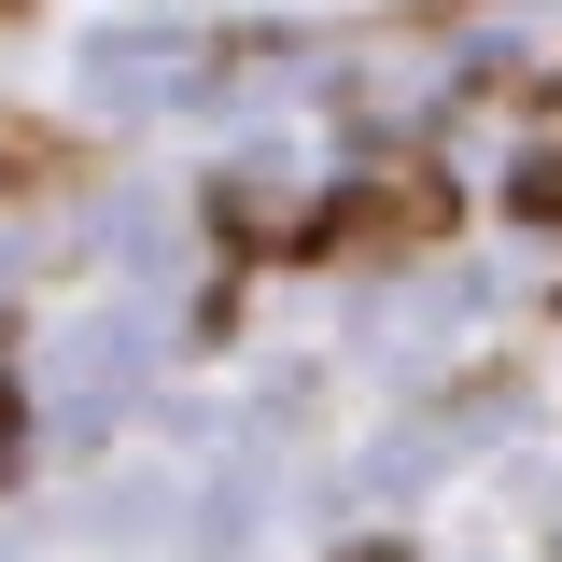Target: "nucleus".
Instances as JSON below:
<instances>
[{"label":"nucleus","instance_id":"5","mask_svg":"<svg viewBox=\"0 0 562 562\" xmlns=\"http://www.w3.org/2000/svg\"><path fill=\"white\" fill-rule=\"evenodd\" d=\"M351 562H394V549H351Z\"/></svg>","mask_w":562,"mask_h":562},{"label":"nucleus","instance_id":"4","mask_svg":"<svg viewBox=\"0 0 562 562\" xmlns=\"http://www.w3.org/2000/svg\"><path fill=\"white\" fill-rule=\"evenodd\" d=\"M549 127H562V85H549Z\"/></svg>","mask_w":562,"mask_h":562},{"label":"nucleus","instance_id":"1","mask_svg":"<svg viewBox=\"0 0 562 562\" xmlns=\"http://www.w3.org/2000/svg\"><path fill=\"white\" fill-rule=\"evenodd\" d=\"M422 239H450L436 169H366L351 198H324V254H422Z\"/></svg>","mask_w":562,"mask_h":562},{"label":"nucleus","instance_id":"3","mask_svg":"<svg viewBox=\"0 0 562 562\" xmlns=\"http://www.w3.org/2000/svg\"><path fill=\"white\" fill-rule=\"evenodd\" d=\"M0 464H14V380H0Z\"/></svg>","mask_w":562,"mask_h":562},{"label":"nucleus","instance_id":"2","mask_svg":"<svg viewBox=\"0 0 562 562\" xmlns=\"http://www.w3.org/2000/svg\"><path fill=\"white\" fill-rule=\"evenodd\" d=\"M506 225H549V239H562V140L506 169Z\"/></svg>","mask_w":562,"mask_h":562}]
</instances>
